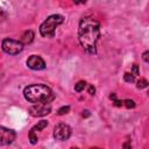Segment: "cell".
Wrapping results in <instances>:
<instances>
[{"label": "cell", "mask_w": 149, "mask_h": 149, "mask_svg": "<svg viewBox=\"0 0 149 149\" xmlns=\"http://www.w3.org/2000/svg\"><path fill=\"white\" fill-rule=\"evenodd\" d=\"M100 37V23L99 21L88 15L83 17L78 24V41L83 49L90 54H97V42Z\"/></svg>", "instance_id": "1"}, {"label": "cell", "mask_w": 149, "mask_h": 149, "mask_svg": "<svg viewBox=\"0 0 149 149\" xmlns=\"http://www.w3.org/2000/svg\"><path fill=\"white\" fill-rule=\"evenodd\" d=\"M23 95L27 101L33 104H50L55 99L54 91L43 84L28 85L23 90Z\"/></svg>", "instance_id": "2"}, {"label": "cell", "mask_w": 149, "mask_h": 149, "mask_svg": "<svg viewBox=\"0 0 149 149\" xmlns=\"http://www.w3.org/2000/svg\"><path fill=\"white\" fill-rule=\"evenodd\" d=\"M64 21V17L59 14H52L48 16L40 26V34L43 37L51 38L55 36V31L59 24H62Z\"/></svg>", "instance_id": "3"}, {"label": "cell", "mask_w": 149, "mask_h": 149, "mask_svg": "<svg viewBox=\"0 0 149 149\" xmlns=\"http://www.w3.org/2000/svg\"><path fill=\"white\" fill-rule=\"evenodd\" d=\"M1 48L8 55H17L23 50V44L19 40L5 38L1 42Z\"/></svg>", "instance_id": "4"}, {"label": "cell", "mask_w": 149, "mask_h": 149, "mask_svg": "<svg viewBox=\"0 0 149 149\" xmlns=\"http://www.w3.org/2000/svg\"><path fill=\"white\" fill-rule=\"evenodd\" d=\"M71 127L64 122H59L54 127V137L58 141H66L71 136Z\"/></svg>", "instance_id": "5"}, {"label": "cell", "mask_w": 149, "mask_h": 149, "mask_svg": "<svg viewBox=\"0 0 149 149\" xmlns=\"http://www.w3.org/2000/svg\"><path fill=\"white\" fill-rule=\"evenodd\" d=\"M29 114L31 116H44L51 112V106L50 104H34L33 106L29 107L28 109Z\"/></svg>", "instance_id": "6"}, {"label": "cell", "mask_w": 149, "mask_h": 149, "mask_svg": "<svg viewBox=\"0 0 149 149\" xmlns=\"http://www.w3.org/2000/svg\"><path fill=\"white\" fill-rule=\"evenodd\" d=\"M15 137H16V133L13 129L0 126V144L1 146H8L13 143Z\"/></svg>", "instance_id": "7"}, {"label": "cell", "mask_w": 149, "mask_h": 149, "mask_svg": "<svg viewBox=\"0 0 149 149\" xmlns=\"http://www.w3.org/2000/svg\"><path fill=\"white\" fill-rule=\"evenodd\" d=\"M26 63H27V66L29 69H31V70H37L38 71V70H43L45 68L44 59L41 56H38V55H31V56H29Z\"/></svg>", "instance_id": "8"}, {"label": "cell", "mask_w": 149, "mask_h": 149, "mask_svg": "<svg viewBox=\"0 0 149 149\" xmlns=\"http://www.w3.org/2000/svg\"><path fill=\"white\" fill-rule=\"evenodd\" d=\"M34 37H35V34H34V31L33 30H26L22 35H21V42H22V44L24 45V44H30L33 41H34Z\"/></svg>", "instance_id": "9"}, {"label": "cell", "mask_w": 149, "mask_h": 149, "mask_svg": "<svg viewBox=\"0 0 149 149\" xmlns=\"http://www.w3.org/2000/svg\"><path fill=\"white\" fill-rule=\"evenodd\" d=\"M47 126H48V121H47V120H41V121H38L30 130H33L34 133H36V132H40V130L44 129Z\"/></svg>", "instance_id": "10"}, {"label": "cell", "mask_w": 149, "mask_h": 149, "mask_svg": "<svg viewBox=\"0 0 149 149\" xmlns=\"http://www.w3.org/2000/svg\"><path fill=\"white\" fill-rule=\"evenodd\" d=\"M85 87H86V81H84V80H80L77 84H74V91L76 92H81Z\"/></svg>", "instance_id": "11"}, {"label": "cell", "mask_w": 149, "mask_h": 149, "mask_svg": "<svg viewBox=\"0 0 149 149\" xmlns=\"http://www.w3.org/2000/svg\"><path fill=\"white\" fill-rule=\"evenodd\" d=\"M123 79H125V81H127V83H134V81H135V76H134L133 73L126 72V73L123 74Z\"/></svg>", "instance_id": "12"}, {"label": "cell", "mask_w": 149, "mask_h": 149, "mask_svg": "<svg viewBox=\"0 0 149 149\" xmlns=\"http://www.w3.org/2000/svg\"><path fill=\"white\" fill-rule=\"evenodd\" d=\"M122 105H125L127 108H134V107H135L134 100H130V99H125V100H122Z\"/></svg>", "instance_id": "13"}, {"label": "cell", "mask_w": 149, "mask_h": 149, "mask_svg": "<svg viewBox=\"0 0 149 149\" xmlns=\"http://www.w3.org/2000/svg\"><path fill=\"white\" fill-rule=\"evenodd\" d=\"M148 86V81H147V79H144V78H142V79H140L139 81H137V85H136V87L137 88H146Z\"/></svg>", "instance_id": "14"}, {"label": "cell", "mask_w": 149, "mask_h": 149, "mask_svg": "<svg viewBox=\"0 0 149 149\" xmlns=\"http://www.w3.org/2000/svg\"><path fill=\"white\" fill-rule=\"evenodd\" d=\"M28 136H29V141H30L31 144H36L37 143V141H38L37 140V136L35 135V133L33 130H29V135Z\"/></svg>", "instance_id": "15"}, {"label": "cell", "mask_w": 149, "mask_h": 149, "mask_svg": "<svg viewBox=\"0 0 149 149\" xmlns=\"http://www.w3.org/2000/svg\"><path fill=\"white\" fill-rule=\"evenodd\" d=\"M69 111H70V106H63V107L58 108L57 114H58V115H64V114H66Z\"/></svg>", "instance_id": "16"}, {"label": "cell", "mask_w": 149, "mask_h": 149, "mask_svg": "<svg viewBox=\"0 0 149 149\" xmlns=\"http://www.w3.org/2000/svg\"><path fill=\"white\" fill-rule=\"evenodd\" d=\"M122 149H132V141L129 139H127L123 143H122Z\"/></svg>", "instance_id": "17"}, {"label": "cell", "mask_w": 149, "mask_h": 149, "mask_svg": "<svg viewBox=\"0 0 149 149\" xmlns=\"http://www.w3.org/2000/svg\"><path fill=\"white\" fill-rule=\"evenodd\" d=\"M6 19H7V13H6L2 8H0V23L3 22Z\"/></svg>", "instance_id": "18"}, {"label": "cell", "mask_w": 149, "mask_h": 149, "mask_svg": "<svg viewBox=\"0 0 149 149\" xmlns=\"http://www.w3.org/2000/svg\"><path fill=\"white\" fill-rule=\"evenodd\" d=\"M130 73H133L134 76H136V74L140 73V70H139V65H137V64H133V66H132V72H130Z\"/></svg>", "instance_id": "19"}, {"label": "cell", "mask_w": 149, "mask_h": 149, "mask_svg": "<svg viewBox=\"0 0 149 149\" xmlns=\"http://www.w3.org/2000/svg\"><path fill=\"white\" fill-rule=\"evenodd\" d=\"M148 55H149V51H148V50H146V51L143 52V55H142V58H143V61H144L146 63H148Z\"/></svg>", "instance_id": "20"}, {"label": "cell", "mask_w": 149, "mask_h": 149, "mask_svg": "<svg viewBox=\"0 0 149 149\" xmlns=\"http://www.w3.org/2000/svg\"><path fill=\"white\" fill-rule=\"evenodd\" d=\"M94 92H95V88H94V86L90 85V86H88V93H90L91 95H93V94H94Z\"/></svg>", "instance_id": "21"}]
</instances>
